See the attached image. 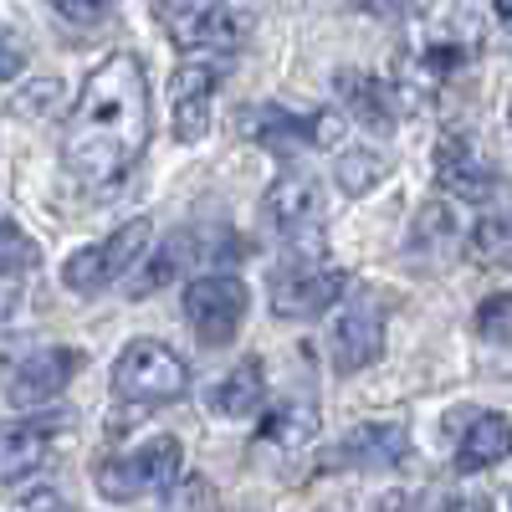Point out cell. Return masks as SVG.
<instances>
[{
	"label": "cell",
	"instance_id": "cell-1",
	"mask_svg": "<svg viewBox=\"0 0 512 512\" xmlns=\"http://www.w3.org/2000/svg\"><path fill=\"white\" fill-rule=\"evenodd\" d=\"M149 128H154V103H149L144 62L113 52L88 72L72 103L67 134H62V164L77 180L108 185L139 164V154L149 149Z\"/></svg>",
	"mask_w": 512,
	"mask_h": 512
},
{
	"label": "cell",
	"instance_id": "cell-2",
	"mask_svg": "<svg viewBox=\"0 0 512 512\" xmlns=\"http://www.w3.org/2000/svg\"><path fill=\"white\" fill-rule=\"evenodd\" d=\"M185 390H190V364L159 338H134L113 364V395L123 405H169Z\"/></svg>",
	"mask_w": 512,
	"mask_h": 512
},
{
	"label": "cell",
	"instance_id": "cell-3",
	"mask_svg": "<svg viewBox=\"0 0 512 512\" xmlns=\"http://www.w3.org/2000/svg\"><path fill=\"white\" fill-rule=\"evenodd\" d=\"M180 461H185V451H180L175 436H154V441H144L139 451H128V456L98 461L93 482H98V492L108 502H139L149 492L175 487L180 482Z\"/></svg>",
	"mask_w": 512,
	"mask_h": 512
},
{
	"label": "cell",
	"instance_id": "cell-4",
	"mask_svg": "<svg viewBox=\"0 0 512 512\" xmlns=\"http://www.w3.org/2000/svg\"><path fill=\"white\" fill-rule=\"evenodd\" d=\"M159 21L169 31L180 52H236L241 36H246V21L236 16V6L226 0H164L159 6Z\"/></svg>",
	"mask_w": 512,
	"mask_h": 512
},
{
	"label": "cell",
	"instance_id": "cell-5",
	"mask_svg": "<svg viewBox=\"0 0 512 512\" xmlns=\"http://www.w3.org/2000/svg\"><path fill=\"white\" fill-rule=\"evenodd\" d=\"M241 134L267 154H308L338 139V113H292L277 103H256L241 113Z\"/></svg>",
	"mask_w": 512,
	"mask_h": 512
},
{
	"label": "cell",
	"instance_id": "cell-6",
	"mask_svg": "<svg viewBox=\"0 0 512 512\" xmlns=\"http://www.w3.org/2000/svg\"><path fill=\"white\" fill-rule=\"evenodd\" d=\"M149 236H154L149 221L118 226L113 236H103V241H93V246L72 251L67 267H62V282H67L72 292H103V287H113L123 272H134V262L149 251Z\"/></svg>",
	"mask_w": 512,
	"mask_h": 512
},
{
	"label": "cell",
	"instance_id": "cell-7",
	"mask_svg": "<svg viewBox=\"0 0 512 512\" xmlns=\"http://www.w3.org/2000/svg\"><path fill=\"white\" fill-rule=\"evenodd\" d=\"M241 256H251V251H246V241L231 236V231H175V236H164V246L149 256V267L139 272L134 297H149L154 287L175 282V277H180L185 267H195V262H241Z\"/></svg>",
	"mask_w": 512,
	"mask_h": 512
},
{
	"label": "cell",
	"instance_id": "cell-8",
	"mask_svg": "<svg viewBox=\"0 0 512 512\" xmlns=\"http://www.w3.org/2000/svg\"><path fill=\"white\" fill-rule=\"evenodd\" d=\"M246 308H251V292L241 277H195L185 287V318H190L195 338L210 349L231 344L236 328L246 323Z\"/></svg>",
	"mask_w": 512,
	"mask_h": 512
},
{
	"label": "cell",
	"instance_id": "cell-9",
	"mask_svg": "<svg viewBox=\"0 0 512 512\" xmlns=\"http://www.w3.org/2000/svg\"><path fill=\"white\" fill-rule=\"evenodd\" d=\"M410 456V431L400 420H369L354 425L349 436H338L323 451L328 472H379V466H400Z\"/></svg>",
	"mask_w": 512,
	"mask_h": 512
},
{
	"label": "cell",
	"instance_id": "cell-10",
	"mask_svg": "<svg viewBox=\"0 0 512 512\" xmlns=\"http://www.w3.org/2000/svg\"><path fill=\"white\" fill-rule=\"evenodd\" d=\"M328 344H333V369L338 374H359V369H369L384 354V303L374 292L359 287V297L338 313Z\"/></svg>",
	"mask_w": 512,
	"mask_h": 512
},
{
	"label": "cell",
	"instance_id": "cell-11",
	"mask_svg": "<svg viewBox=\"0 0 512 512\" xmlns=\"http://www.w3.org/2000/svg\"><path fill=\"white\" fill-rule=\"evenodd\" d=\"M216 82L221 67L190 57L169 72V113H175V139L180 144H200L210 134V103H216Z\"/></svg>",
	"mask_w": 512,
	"mask_h": 512
},
{
	"label": "cell",
	"instance_id": "cell-12",
	"mask_svg": "<svg viewBox=\"0 0 512 512\" xmlns=\"http://www.w3.org/2000/svg\"><path fill=\"white\" fill-rule=\"evenodd\" d=\"M82 364H88V354H82V349H67V344H57V349H36L31 359L16 364V374H11V384H6V395H11L16 410H36V405L57 400L67 384L77 379Z\"/></svg>",
	"mask_w": 512,
	"mask_h": 512
},
{
	"label": "cell",
	"instance_id": "cell-13",
	"mask_svg": "<svg viewBox=\"0 0 512 512\" xmlns=\"http://www.w3.org/2000/svg\"><path fill=\"white\" fill-rule=\"evenodd\" d=\"M436 185L446 195L466 200V205H477V200L497 195V169L466 134H441V144H436Z\"/></svg>",
	"mask_w": 512,
	"mask_h": 512
},
{
	"label": "cell",
	"instance_id": "cell-14",
	"mask_svg": "<svg viewBox=\"0 0 512 512\" xmlns=\"http://www.w3.org/2000/svg\"><path fill=\"white\" fill-rule=\"evenodd\" d=\"M349 277L333 267H292L272 277V313L277 318H318L323 308H333L344 297Z\"/></svg>",
	"mask_w": 512,
	"mask_h": 512
},
{
	"label": "cell",
	"instance_id": "cell-15",
	"mask_svg": "<svg viewBox=\"0 0 512 512\" xmlns=\"http://www.w3.org/2000/svg\"><path fill=\"white\" fill-rule=\"evenodd\" d=\"M262 216L277 236H308L323 226V185L313 175H282L262 195Z\"/></svg>",
	"mask_w": 512,
	"mask_h": 512
},
{
	"label": "cell",
	"instance_id": "cell-16",
	"mask_svg": "<svg viewBox=\"0 0 512 512\" xmlns=\"http://www.w3.org/2000/svg\"><path fill=\"white\" fill-rule=\"evenodd\" d=\"M512 456V420L497 410L472 415V425L456 441V472H487V466Z\"/></svg>",
	"mask_w": 512,
	"mask_h": 512
},
{
	"label": "cell",
	"instance_id": "cell-17",
	"mask_svg": "<svg viewBox=\"0 0 512 512\" xmlns=\"http://www.w3.org/2000/svg\"><path fill=\"white\" fill-rule=\"evenodd\" d=\"M52 456V436L31 420H11L0 425V482H21L31 472H41Z\"/></svg>",
	"mask_w": 512,
	"mask_h": 512
},
{
	"label": "cell",
	"instance_id": "cell-18",
	"mask_svg": "<svg viewBox=\"0 0 512 512\" xmlns=\"http://www.w3.org/2000/svg\"><path fill=\"white\" fill-rule=\"evenodd\" d=\"M267 405V374L262 359H241L216 390H210V410L226 415V420H246V415H262Z\"/></svg>",
	"mask_w": 512,
	"mask_h": 512
},
{
	"label": "cell",
	"instance_id": "cell-19",
	"mask_svg": "<svg viewBox=\"0 0 512 512\" xmlns=\"http://www.w3.org/2000/svg\"><path fill=\"white\" fill-rule=\"evenodd\" d=\"M338 98H344V108L364 123V128H374V134H390L395 128V93L384 88L379 77H364V72H338Z\"/></svg>",
	"mask_w": 512,
	"mask_h": 512
},
{
	"label": "cell",
	"instance_id": "cell-20",
	"mask_svg": "<svg viewBox=\"0 0 512 512\" xmlns=\"http://www.w3.org/2000/svg\"><path fill=\"white\" fill-rule=\"evenodd\" d=\"M318 441V410L292 400L277 405L272 415H262V431H256V451H308Z\"/></svg>",
	"mask_w": 512,
	"mask_h": 512
},
{
	"label": "cell",
	"instance_id": "cell-21",
	"mask_svg": "<svg viewBox=\"0 0 512 512\" xmlns=\"http://www.w3.org/2000/svg\"><path fill=\"white\" fill-rule=\"evenodd\" d=\"M36 267H41V246H36L21 226L0 221V282H21V277L36 272Z\"/></svg>",
	"mask_w": 512,
	"mask_h": 512
},
{
	"label": "cell",
	"instance_id": "cell-22",
	"mask_svg": "<svg viewBox=\"0 0 512 512\" xmlns=\"http://www.w3.org/2000/svg\"><path fill=\"white\" fill-rule=\"evenodd\" d=\"M472 262L512 272V216H487L472 231Z\"/></svg>",
	"mask_w": 512,
	"mask_h": 512
},
{
	"label": "cell",
	"instance_id": "cell-23",
	"mask_svg": "<svg viewBox=\"0 0 512 512\" xmlns=\"http://www.w3.org/2000/svg\"><path fill=\"white\" fill-rule=\"evenodd\" d=\"M338 185H344V195H369L374 185H384V175H390V164H384L374 149H349L344 159H338Z\"/></svg>",
	"mask_w": 512,
	"mask_h": 512
},
{
	"label": "cell",
	"instance_id": "cell-24",
	"mask_svg": "<svg viewBox=\"0 0 512 512\" xmlns=\"http://www.w3.org/2000/svg\"><path fill=\"white\" fill-rule=\"evenodd\" d=\"M477 333L492 344H512V292H492L477 308Z\"/></svg>",
	"mask_w": 512,
	"mask_h": 512
},
{
	"label": "cell",
	"instance_id": "cell-25",
	"mask_svg": "<svg viewBox=\"0 0 512 512\" xmlns=\"http://www.w3.org/2000/svg\"><path fill=\"white\" fill-rule=\"evenodd\" d=\"M164 512H216V492H210L205 477H185V482L169 487Z\"/></svg>",
	"mask_w": 512,
	"mask_h": 512
},
{
	"label": "cell",
	"instance_id": "cell-26",
	"mask_svg": "<svg viewBox=\"0 0 512 512\" xmlns=\"http://www.w3.org/2000/svg\"><path fill=\"white\" fill-rule=\"evenodd\" d=\"M47 6H52L57 16L77 21V26H93V21L113 16V6H118V0H47Z\"/></svg>",
	"mask_w": 512,
	"mask_h": 512
},
{
	"label": "cell",
	"instance_id": "cell-27",
	"mask_svg": "<svg viewBox=\"0 0 512 512\" xmlns=\"http://www.w3.org/2000/svg\"><path fill=\"white\" fill-rule=\"evenodd\" d=\"M57 98H62V82L57 77H41V82H31V93H21L11 103V113H47V103H57Z\"/></svg>",
	"mask_w": 512,
	"mask_h": 512
},
{
	"label": "cell",
	"instance_id": "cell-28",
	"mask_svg": "<svg viewBox=\"0 0 512 512\" xmlns=\"http://www.w3.org/2000/svg\"><path fill=\"white\" fill-rule=\"evenodd\" d=\"M26 67V52H21V41L6 31V26H0V82H11L16 72Z\"/></svg>",
	"mask_w": 512,
	"mask_h": 512
},
{
	"label": "cell",
	"instance_id": "cell-29",
	"mask_svg": "<svg viewBox=\"0 0 512 512\" xmlns=\"http://www.w3.org/2000/svg\"><path fill=\"white\" fill-rule=\"evenodd\" d=\"M441 512H492V502L487 497H446Z\"/></svg>",
	"mask_w": 512,
	"mask_h": 512
},
{
	"label": "cell",
	"instance_id": "cell-30",
	"mask_svg": "<svg viewBox=\"0 0 512 512\" xmlns=\"http://www.w3.org/2000/svg\"><path fill=\"white\" fill-rule=\"evenodd\" d=\"M492 6H497V21L512 26V0H492Z\"/></svg>",
	"mask_w": 512,
	"mask_h": 512
},
{
	"label": "cell",
	"instance_id": "cell-31",
	"mask_svg": "<svg viewBox=\"0 0 512 512\" xmlns=\"http://www.w3.org/2000/svg\"><path fill=\"white\" fill-rule=\"evenodd\" d=\"M507 497H512V492H507Z\"/></svg>",
	"mask_w": 512,
	"mask_h": 512
}]
</instances>
